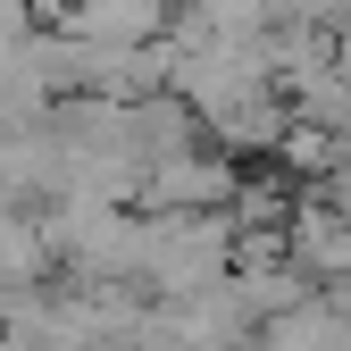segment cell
I'll return each instance as SVG.
<instances>
[{
	"label": "cell",
	"mask_w": 351,
	"mask_h": 351,
	"mask_svg": "<svg viewBox=\"0 0 351 351\" xmlns=\"http://www.w3.org/2000/svg\"><path fill=\"white\" fill-rule=\"evenodd\" d=\"M335 217L351 226V167H335Z\"/></svg>",
	"instance_id": "cell-1"
}]
</instances>
